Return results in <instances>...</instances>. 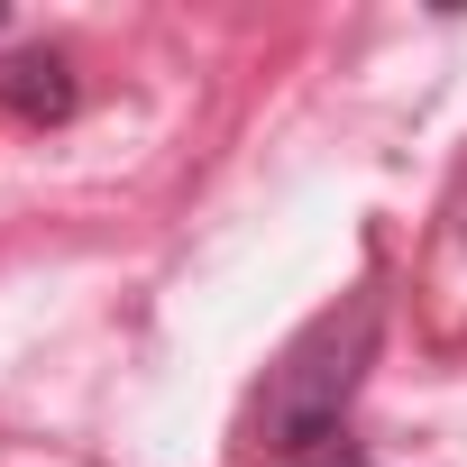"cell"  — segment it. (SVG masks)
Instances as JSON below:
<instances>
[{"mask_svg":"<svg viewBox=\"0 0 467 467\" xmlns=\"http://www.w3.org/2000/svg\"><path fill=\"white\" fill-rule=\"evenodd\" d=\"M0 110H19V119H65L74 110V65L65 56H10L0 65Z\"/></svg>","mask_w":467,"mask_h":467,"instance_id":"6da1fadb","label":"cell"}]
</instances>
